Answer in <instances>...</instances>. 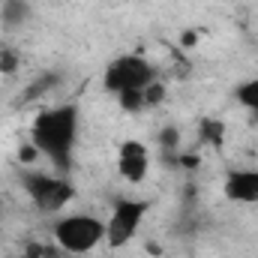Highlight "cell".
I'll list each match as a JSON object with an SVG mask.
<instances>
[{"mask_svg":"<svg viewBox=\"0 0 258 258\" xmlns=\"http://www.w3.org/2000/svg\"><path fill=\"white\" fill-rule=\"evenodd\" d=\"M147 210H150L147 201H135V198L117 201L114 210H111V216H108V222H105V243L114 246V249L126 246L129 240L138 234V228H141Z\"/></svg>","mask_w":258,"mask_h":258,"instance_id":"obj_4","label":"cell"},{"mask_svg":"<svg viewBox=\"0 0 258 258\" xmlns=\"http://www.w3.org/2000/svg\"><path fill=\"white\" fill-rule=\"evenodd\" d=\"M147 168H150V153L141 141H123L120 144V153H117V171L120 177L129 183H141L147 177Z\"/></svg>","mask_w":258,"mask_h":258,"instance_id":"obj_6","label":"cell"},{"mask_svg":"<svg viewBox=\"0 0 258 258\" xmlns=\"http://www.w3.org/2000/svg\"><path fill=\"white\" fill-rule=\"evenodd\" d=\"M222 192L231 201H240V204H255L258 201V168H240V171H231L222 183Z\"/></svg>","mask_w":258,"mask_h":258,"instance_id":"obj_7","label":"cell"},{"mask_svg":"<svg viewBox=\"0 0 258 258\" xmlns=\"http://www.w3.org/2000/svg\"><path fill=\"white\" fill-rule=\"evenodd\" d=\"M162 99H165V87L159 81H153V84L144 87V105H159Z\"/></svg>","mask_w":258,"mask_h":258,"instance_id":"obj_11","label":"cell"},{"mask_svg":"<svg viewBox=\"0 0 258 258\" xmlns=\"http://www.w3.org/2000/svg\"><path fill=\"white\" fill-rule=\"evenodd\" d=\"M54 240L57 246L72 252V255H84L90 249H96L105 240V222L93 213H72L57 219L54 225Z\"/></svg>","mask_w":258,"mask_h":258,"instance_id":"obj_2","label":"cell"},{"mask_svg":"<svg viewBox=\"0 0 258 258\" xmlns=\"http://www.w3.org/2000/svg\"><path fill=\"white\" fill-rule=\"evenodd\" d=\"M18 159L24 162V165H30V162H36L39 159V150H36V144L30 141V144H24L21 150H18Z\"/></svg>","mask_w":258,"mask_h":258,"instance_id":"obj_14","label":"cell"},{"mask_svg":"<svg viewBox=\"0 0 258 258\" xmlns=\"http://www.w3.org/2000/svg\"><path fill=\"white\" fill-rule=\"evenodd\" d=\"M15 69H18V54H15V51H3V54H0V72L9 75V72H15Z\"/></svg>","mask_w":258,"mask_h":258,"instance_id":"obj_13","label":"cell"},{"mask_svg":"<svg viewBox=\"0 0 258 258\" xmlns=\"http://www.w3.org/2000/svg\"><path fill=\"white\" fill-rule=\"evenodd\" d=\"M156 75H153V66L147 63L144 57L138 54H129V57H117L114 63L105 69V87L114 90V93H126V90H144L147 84H153Z\"/></svg>","mask_w":258,"mask_h":258,"instance_id":"obj_5","label":"cell"},{"mask_svg":"<svg viewBox=\"0 0 258 258\" xmlns=\"http://www.w3.org/2000/svg\"><path fill=\"white\" fill-rule=\"evenodd\" d=\"M75 138H78V108L75 105H54V108H45L33 117L30 141L60 171H66L72 162Z\"/></svg>","mask_w":258,"mask_h":258,"instance_id":"obj_1","label":"cell"},{"mask_svg":"<svg viewBox=\"0 0 258 258\" xmlns=\"http://www.w3.org/2000/svg\"><path fill=\"white\" fill-rule=\"evenodd\" d=\"M237 99H240V105H246V108L258 117V81L240 84V87H237Z\"/></svg>","mask_w":258,"mask_h":258,"instance_id":"obj_9","label":"cell"},{"mask_svg":"<svg viewBox=\"0 0 258 258\" xmlns=\"http://www.w3.org/2000/svg\"><path fill=\"white\" fill-rule=\"evenodd\" d=\"M120 96V105L126 108V111H141V108H147L144 105V90H126V93H117Z\"/></svg>","mask_w":258,"mask_h":258,"instance_id":"obj_10","label":"cell"},{"mask_svg":"<svg viewBox=\"0 0 258 258\" xmlns=\"http://www.w3.org/2000/svg\"><path fill=\"white\" fill-rule=\"evenodd\" d=\"M30 18V9H27V3L24 0H6L3 3V21L6 24H21V21H27Z\"/></svg>","mask_w":258,"mask_h":258,"instance_id":"obj_8","label":"cell"},{"mask_svg":"<svg viewBox=\"0 0 258 258\" xmlns=\"http://www.w3.org/2000/svg\"><path fill=\"white\" fill-rule=\"evenodd\" d=\"M21 183H24L27 198L33 201V207L42 210V213L63 210L66 204L72 201V195H75L72 183L66 177H54V174H24Z\"/></svg>","mask_w":258,"mask_h":258,"instance_id":"obj_3","label":"cell"},{"mask_svg":"<svg viewBox=\"0 0 258 258\" xmlns=\"http://www.w3.org/2000/svg\"><path fill=\"white\" fill-rule=\"evenodd\" d=\"M159 144L165 147V150H177V144H180V132L174 126H165L162 129V135H159Z\"/></svg>","mask_w":258,"mask_h":258,"instance_id":"obj_12","label":"cell"}]
</instances>
